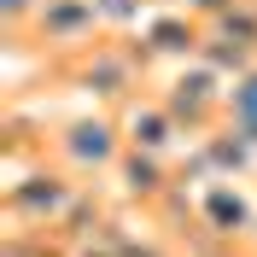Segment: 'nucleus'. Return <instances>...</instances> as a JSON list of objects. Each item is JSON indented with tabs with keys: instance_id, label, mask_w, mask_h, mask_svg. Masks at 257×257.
I'll return each mask as SVG.
<instances>
[{
	"instance_id": "obj_1",
	"label": "nucleus",
	"mask_w": 257,
	"mask_h": 257,
	"mask_svg": "<svg viewBox=\"0 0 257 257\" xmlns=\"http://www.w3.org/2000/svg\"><path fill=\"white\" fill-rule=\"evenodd\" d=\"M123 152H128V141H123V117L117 111H82L53 128V164H64L76 181L117 176Z\"/></svg>"
},
{
	"instance_id": "obj_2",
	"label": "nucleus",
	"mask_w": 257,
	"mask_h": 257,
	"mask_svg": "<svg viewBox=\"0 0 257 257\" xmlns=\"http://www.w3.org/2000/svg\"><path fill=\"white\" fill-rule=\"evenodd\" d=\"M228 88H234V82H228L216 64L193 59L158 99L170 105V117L181 123V135H187V141H205V135H216V128L228 123Z\"/></svg>"
},
{
	"instance_id": "obj_3",
	"label": "nucleus",
	"mask_w": 257,
	"mask_h": 257,
	"mask_svg": "<svg viewBox=\"0 0 257 257\" xmlns=\"http://www.w3.org/2000/svg\"><path fill=\"white\" fill-rule=\"evenodd\" d=\"M82 187L88 181H76L64 164H41V170H30V176H18L6 187V216L18 228H30V234H53L64 222V210L76 205Z\"/></svg>"
},
{
	"instance_id": "obj_4",
	"label": "nucleus",
	"mask_w": 257,
	"mask_h": 257,
	"mask_svg": "<svg viewBox=\"0 0 257 257\" xmlns=\"http://www.w3.org/2000/svg\"><path fill=\"white\" fill-rule=\"evenodd\" d=\"M141 70L146 59H135L128 41H88L76 47V64H70L76 88H88L105 111H123L128 99H141Z\"/></svg>"
},
{
	"instance_id": "obj_5",
	"label": "nucleus",
	"mask_w": 257,
	"mask_h": 257,
	"mask_svg": "<svg viewBox=\"0 0 257 257\" xmlns=\"http://www.w3.org/2000/svg\"><path fill=\"white\" fill-rule=\"evenodd\" d=\"M99 6L94 0H41V12H35L30 35L41 47H59V53H76L88 41H99Z\"/></svg>"
},
{
	"instance_id": "obj_6",
	"label": "nucleus",
	"mask_w": 257,
	"mask_h": 257,
	"mask_svg": "<svg viewBox=\"0 0 257 257\" xmlns=\"http://www.w3.org/2000/svg\"><path fill=\"white\" fill-rule=\"evenodd\" d=\"M117 181H123L128 199H141V205H164L170 193H176V170H170V152H141V146H128L123 164H117Z\"/></svg>"
},
{
	"instance_id": "obj_7",
	"label": "nucleus",
	"mask_w": 257,
	"mask_h": 257,
	"mask_svg": "<svg viewBox=\"0 0 257 257\" xmlns=\"http://www.w3.org/2000/svg\"><path fill=\"white\" fill-rule=\"evenodd\" d=\"M123 141L128 146H141V152H170V146L181 141V123L176 117H170V105H164V99H128L123 111Z\"/></svg>"
},
{
	"instance_id": "obj_8",
	"label": "nucleus",
	"mask_w": 257,
	"mask_h": 257,
	"mask_svg": "<svg viewBox=\"0 0 257 257\" xmlns=\"http://www.w3.org/2000/svg\"><path fill=\"white\" fill-rule=\"evenodd\" d=\"M199 222L234 240V234H251L257 228V205L245 199V193H234V181H210L205 199H199Z\"/></svg>"
},
{
	"instance_id": "obj_9",
	"label": "nucleus",
	"mask_w": 257,
	"mask_h": 257,
	"mask_svg": "<svg viewBox=\"0 0 257 257\" xmlns=\"http://www.w3.org/2000/svg\"><path fill=\"white\" fill-rule=\"evenodd\" d=\"M228 123L257 146V64L245 76H234V88H228Z\"/></svg>"
},
{
	"instance_id": "obj_10",
	"label": "nucleus",
	"mask_w": 257,
	"mask_h": 257,
	"mask_svg": "<svg viewBox=\"0 0 257 257\" xmlns=\"http://www.w3.org/2000/svg\"><path fill=\"white\" fill-rule=\"evenodd\" d=\"M146 6H158V12H193V0H146Z\"/></svg>"
}]
</instances>
